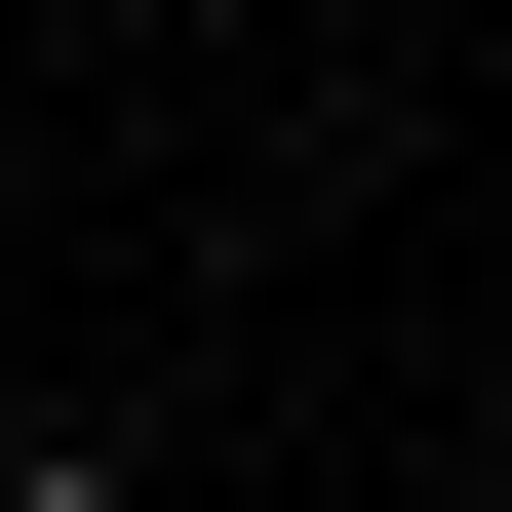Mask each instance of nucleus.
<instances>
[{
    "label": "nucleus",
    "mask_w": 512,
    "mask_h": 512,
    "mask_svg": "<svg viewBox=\"0 0 512 512\" xmlns=\"http://www.w3.org/2000/svg\"><path fill=\"white\" fill-rule=\"evenodd\" d=\"M0 512H158V473H119V434H0Z\"/></svg>",
    "instance_id": "nucleus-1"
}]
</instances>
